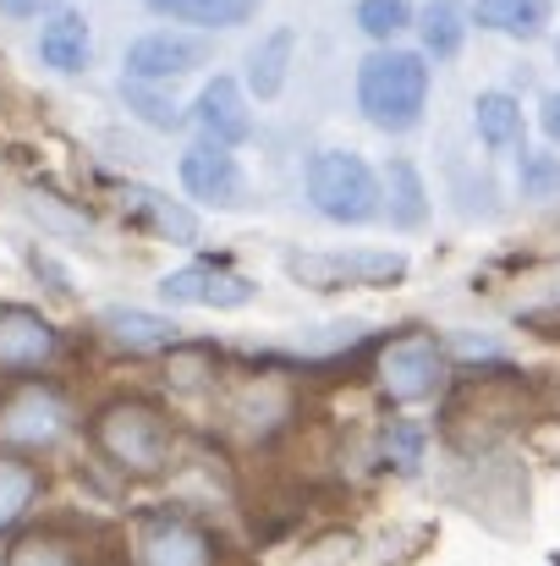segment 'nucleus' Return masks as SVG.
<instances>
[{
  "instance_id": "nucleus-1",
  "label": "nucleus",
  "mask_w": 560,
  "mask_h": 566,
  "mask_svg": "<svg viewBox=\"0 0 560 566\" xmlns=\"http://www.w3.org/2000/svg\"><path fill=\"white\" fill-rule=\"evenodd\" d=\"M423 105H429V61L418 50H373L358 66V111L363 122L401 138L423 122Z\"/></svg>"
},
{
  "instance_id": "nucleus-2",
  "label": "nucleus",
  "mask_w": 560,
  "mask_h": 566,
  "mask_svg": "<svg viewBox=\"0 0 560 566\" xmlns=\"http://www.w3.org/2000/svg\"><path fill=\"white\" fill-rule=\"evenodd\" d=\"M94 446H99L116 468H127V473H160V468L171 462V423H166L160 407L127 396V401L99 407V418H94Z\"/></svg>"
},
{
  "instance_id": "nucleus-3",
  "label": "nucleus",
  "mask_w": 560,
  "mask_h": 566,
  "mask_svg": "<svg viewBox=\"0 0 560 566\" xmlns=\"http://www.w3.org/2000/svg\"><path fill=\"white\" fill-rule=\"evenodd\" d=\"M308 203L330 226H369L379 214V177L352 149H319L308 160Z\"/></svg>"
},
{
  "instance_id": "nucleus-4",
  "label": "nucleus",
  "mask_w": 560,
  "mask_h": 566,
  "mask_svg": "<svg viewBox=\"0 0 560 566\" xmlns=\"http://www.w3.org/2000/svg\"><path fill=\"white\" fill-rule=\"evenodd\" d=\"M286 275L308 292H363V286H395L406 275V253L395 248H336V253H286Z\"/></svg>"
},
{
  "instance_id": "nucleus-5",
  "label": "nucleus",
  "mask_w": 560,
  "mask_h": 566,
  "mask_svg": "<svg viewBox=\"0 0 560 566\" xmlns=\"http://www.w3.org/2000/svg\"><path fill=\"white\" fill-rule=\"evenodd\" d=\"M445 375H451V364H445V347H440L434 336H401V342H390V347L379 353V385H384V396L401 401V407L440 396V390H445Z\"/></svg>"
},
{
  "instance_id": "nucleus-6",
  "label": "nucleus",
  "mask_w": 560,
  "mask_h": 566,
  "mask_svg": "<svg viewBox=\"0 0 560 566\" xmlns=\"http://www.w3.org/2000/svg\"><path fill=\"white\" fill-rule=\"evenodd\" d=\"M198 66H209V44L182 28H149L121 55V77H133V83H177Z\"/></svg>"
},
{
  "instance_id": "nucleus-7",
  "label": "nucleus",
  "mask_w": 560,
  "mask_h": 566,
  "mask_svg": "<svg viewBox=\"0 0 560 566\" xmlns=\"http://www.w3.org/2000/svg\"><path fill=\"white\" fill-rule=\"evenodd\" d=\"M177 177H182L187 198H198L209 209H242L247 203V171L220 144H192L182 155V166H177Z\"/></svg>"
},
{
  "instance_id": "nucleus-8",
  "label": "nucleus",
  "mask_w": 560,
  "mask_h": 566,
  "mask_svg": "<svg viewBox=\"0 0 560 566\" xmlns=\"http://www.w3.org/2000/svg\"><path fill=\"white\" fill-rule=\"evenodd\" d=\"M160 297L177 308H247L258 297V286L225 264H182V270L160 275Z\"/></svg>"
},
{
  "instance_id": "nucleus-9",
  "label": "nucleus",
  "mask_w": 560,
  "mask_h": 566,
  "mask_svg": "<svg viewBox=\"0 0 560 566\" xmlns=\"http://www.w3.org/2000/svg\"><path fill=\"white\" fill-rule=\"evenodd\" d=\"M138 562L144 566H214V539L182 512H149L138 523Z\"/></svg>"
},
{
  "instance_id": "nucleus-10",
  "label": "nucleus",
  "mask_w": 560,
  "mask_h": 566,
  "mask_svg": "<svg viewBox=\"0 0 560 566\" xmlns=\"http://www.w3.org/2000/svg\"><path fill=\"white\" fill-rule=\"evenodd\" d=\"M187 122H198L203 144H220V149H242L253 138V111L236 77H209L198 99L187 105Z\"/></svg>"
},
{
  "instance_id": "nucleus-11",
  "label": "nucleus",
  "mask_w": 560,
  "mask_h": 566,
  "mask_svg": "<svg viewBox=\"0 0 560 566\" xmlns=\"http://www.w3.org/2000/svg\"><path fill=\"white\" fill-rule=\"evenodd\" d=\"M66 434V401L44 385H28L17 390L6 407H0V440L6 446H22V451H44Z\"/></svg>"
},
{
  "instance_id": "nucleus-12",
  "label": "nucleus",
  "mask_w": 560,
  "mask_h": 566,
  "mask_svg": "<svg viewBox=\"0 0 560 566\" xmlns=\"http://www.w3.org/2000/svg\"><path fill=\"white\" fill-rule=\"evenodd\" d=\"M55 358V325L39 308L0 303V369H39Z\"/></svg>"
},
{
  "instance_id": "nucleus-13",
  "label": "nucleus",
  "mask_w": 560,
  "mask_h": 566,
  "mask_svg": "<svg viewBox=\"0 0 560 566\" xmlns=\"http://www.w3.org/2000/svg\"><path fill=\"white\" fill-rule=\"evenodd\" d=\"M39 61L61 77H77L94 66V28L83 11H55L44 28H39Z\"/></svg>"
},
{
  "instance_id": "nucleus-14",
  "label": "nucleus",
  "mask_w": 560,
  "mask_h": 566,
  "mask_svg": "<svg viewBox=\"0 0 560 566\" xmlns=\"http://www.w3.org/2000/svg\"><path fill=\"white\" fill-rule=\"evenodd\" d=\"M121 214L138 220V226H149V231H160V237L177 242V248H192V242H198V214L155 188H121Z\"/></svg>"
},
{
  "instance_id": "nucleus-15",
  "label": "nucleus",
  "mask_w": 560,
  "mask_h": 566,
  "mask_svg": "<svg viewBox=\"0 0 560 566\" xmlns=\"http://www.w3.org/2000/svg\"><path fill=\"white\" fill-rule=\"evenodd\" d=\"M99 331H105V342H116L127 353H166L182 342V325L166 314H149V308H105Z\"/></svg>"
},
{
  "instance_id": "nucleus-16",
  "label": "nucleus",
  "mask_w": 560,
  "mask_h": 566,
  "mask_svg": "<svg viewBox=\"0 0 560 566\" xmlns=\"http://www.w3.org/2000/svg\"><path fill=\"white\" fill-rule=\"evenodd\" d=\"M155 17L187 22L198 33H220V28H242L258 17V0H144Z\"/></svg>"
},
{
  "instance_id": "nucleus-17",
  "label": "nucleus",
  "mask_w": 560,
  "mask_h": 566,
  "mask_svg": "<svg viewBox=\"0 0 560 566\" xmlns=\"http://www.w3.org/2000/svg\"><path fill=\"white\" fill-rule=\"evenodd\" d=\"M379 209H390V226H395V231H418V226L429 220V188H423V177H418L412 160H390V166H384Z\"/></svg>"
},
{
  "instance_id": "nucleus-18",
  "label": "nucleus",
  "mask_w": 560,
  "mask_h": 566,
  "mask_svg": "<svg viewBox=\"0 0 560 566\" xmlns=\"http://www.w3.org/2000/svg\"><path fill=\"white\" fill-rule=\"evenodd\" d=\"M292 50H297V33H292V28H275V33H264V39L247 50V88H253V99H275V94L286 88V77H292Z\"/></svg>"
},
{
  "instance_id": "nucleus-19",
  "label": "nucleus",
  "mask_w": 560,
  "mask_h": 566,
  "mask_svg": "<svg viewBox=\"0 0 560 566\" xmlns=\"http://www.w3.org/2000/svg\"><path fill=\"white\" fill-rule=\"evenodd\" d=\"M467 28H473V11H467L462 0H429L423 17H418L423 55H434V61H456L462 44H467Z\"/></svg>"
},
{
  "instance_id": "nucleus-20",
  "label": "nucleus",
  "mask_w": 560,
  "mask_h": 566,
  "mask_svg": "<svg viewBox=\"0 0 560 566\" xmlns=\"http://www.w3.org/2000/svg\"><path fill=\"white\" fill-rule=\"evenodd\" d=\"M473 22L489 28V33H506V39H539L550 28V0H478L473 6Z\"/></svg>"
},
{
  "instance_id": "nucleus-21",
  "label": "nucleus",
  "mask_w": 560,
  "mask_h": 566,
  "mask_svg": "<svg viewBox=\"0 0 560 566\" xmlns=\"http://www.w3.org/2000/svg\"><path fill=\"white\" fill-rule=\"evenodd\" d=\"M473 127H478V144H484V149L506 155V149L522 144V105H517L511 94L489 88V94H478V105H473Z\"/></svg>"
},
{
  "instance_id": "nucleus-22",
  "label": "nucleus",
  "mask_w": 560,
  "mask_h": 566,
  "mask_svg": "<svg viewBox=\"0 0 560 566\" xmlns=\"http://www.w3.org/2000/svg\"><path fill=\"white\" fill-rule=\"evenodd\" d=\"M121 99H127V111H133L144 127H155V133H177L187 122V105L171 99V83H133V77H121Z\"/></svg>"
},
{
  "instance_id": "nucleus-23",
  "label": "nucleus",
  "mask_w": 560,
  "mask_h": 566,
  "mask_svg": "<svg viewBox=\"0 0 560 566\" xmlns=\"http://www.w3.org/2000/svg\"><path fill=\"white\" fill-rule=\"evenodd\" d=\"M39 495V473L28 462H0V528H11Z\"/></svg>"
},
{
  "instance_id": "nucleus-24",
  "label": "nucleus",
  "mask_w": 560,
  "mask_h": 566,
  "mask_svg": "<svg viewBox=\"0 0 560 566\" xmlns=\"http://www.w3.org/2000/svg\"><path fill=\"white\" fill-rule=\"evenodd\" d=\"M406 22H412V6L406 0H358V28L369 39H379V44H390Z\"/></svg>"
},
{
  "instance_id": "nucleus-25",
  "label": "nucleus",
  "mask_w": 560,
  "mask_h": 566,
  "mask_svg": "<svg viewBox=\"0 0 560 566\" xmlns=\"http://www.w3.org/2000/svg\"><path fill=\"white\" fill-rule=\"evenodd\" d=\"M6 566H83V562H77L72 545H61L50 534H28V539H17L6 551Z\"/></svg>"
},
{
  "instance_id": "nucleus-26",
  "label": "nucleus",
  "mask_w": 560,
  "mask_h": 566,
  "mask_svg": "<svg viewBox=\"0 0 560 566\" xmlns=\"http://www.w3.org/2000/svg\"><path fill=\"white\" fill-rule=\"evenodd\" d=\"M517 182H522V198H556L560 192V160L556 155H539V149H522V166H517Z\"/></svg>"
},
{
  "instance_id": "nucleus-27",
  "label": "nucleus",
  "mask_w": 560,
  "mask_h": 566,
  "mask_svg": "<svg viewBox=\"0 0 560 566\" xmlns=\"http://www.w3.org/2000/svg\"><path fill=\"white\" fill-rule=\"evenodd\" d=\"M418 451H423V434H418V429H406V423H401V429H390V434H384V457H390L395 468H412V462H418Z\"/></svg>"
},
{
  "instance_id": "nucleus-28",
  "label": "nucleus",
  "mask_w": 560,
  "mask_h": 566,
  "mask_svg": "<svg viewBox=\"0 0 560 566\" xmlns=\"http://www.w3.org/2000/svg\"><path fill=\"white\" fill-rule=\"evenodd\" d=\"M325 336H303V353H325V347H352L363 336V325H319Z\"/></svg>"
},
{
  "instance_id": "nucleus-29",
  "label": "nucleus",
  "mask_w": 560,
  "mask_h": 566,
  "mask_svg": "<svg viewBox=\"0 0 560 566\" xmlns=\"http://www.w3.org/2000/svg\"><path fill=\"white\" fill-rule=\"evenodd\" d=\"M539 127H545V138H550V144H560V88L545 94V105H539Z\"/></svg>"
},
{
  "instance_id": "nucleus-30",
  "label": "nucleus",
  "mask_w": 560,
  "mask_h": 566,
  "mask_svg": "<svg viewBox=\"0 0 560 566\" xmlns=\"http://www.w3.org/2000/svg\"><path fill=\"white\" fill-rule=\"evenodd\" d=\"M0 11L17 17V22H28V17H39V11H55V0H0Z\"/></svg>"
},
{
  "instance_id": "nucleus-31",
  "label": "nucleus",
  "mask_w": 560,
  "mask_h": 566,
  "mask_svg": "<svg viewBox=\"0 0 560 566\" xmlns=\"http://www.w3.org/2000/svg\"><path fill=\"white\" fill-rule=\"evenodd\" d=\"M556 55H560V44H556Z\"/></svg>"
}]
</instances>
